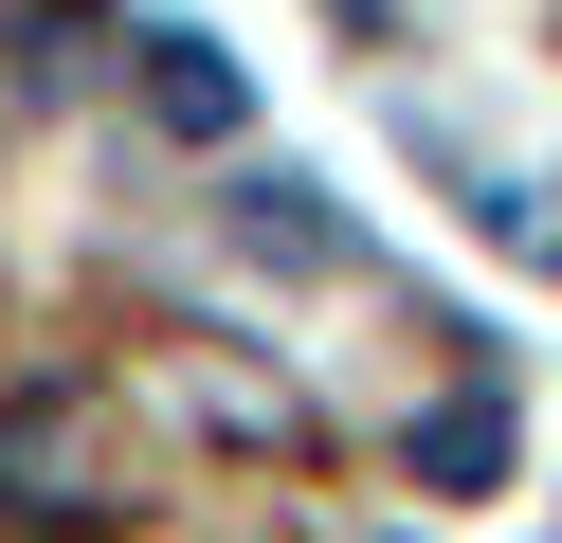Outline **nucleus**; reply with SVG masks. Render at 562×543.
Wrapping results in <instances>:
<instances>
[{
	"label": "nucleus",
	"mask_w": 562,
	"mask_h": 543,
	"mask_svg": "<svg viewBox=\"0 0 562 543\" xmlns=\"http://www.w3.org/2000/svg\"><path fill=\"white\" fill-rule=\"evenodd\" d=\"M0 507H37V525H74V507H110V489H91V398H74V381L0 398Z\"/></svg>",
	"instance_id": "nucleus-1"
},
{
	"label": "nucleus",
	"mask_w": 562,
	"mask_h": 543,
	"mask_svg": "<svg viewBox=\"0 0 562 543\" xmlns=\"http://www.w3.org/2000/svg\"><path fill=\"white\" fill-rule=\"evenodd\" d=\"M400 471H417V489H490V471H508V398H490V381H472V398H436Z\"/></svg>",
	"instance_id": "nucleus-2"
},
{
	"label": "nucleus",
	"mask_w": 562,
	"mask_h": 543,
	"mask_svg": "<svg viewBox=\"0 0 562 543\" xmlns=\"http://www.w3.org/2000/svg\"><path fill=\"white\" fill-rule=\"evenodd\" d=\"M236 253H255V272H345V217L308 200V181H255V200H236Z\"/></svg>",
	"instance_id": "nucleus-3"
},
{
	"label": "nucleus",
	"mask_w": 562,
	"mask_h": 543,
	"mask_svg": "<svg viewBox=\"0 0 562 543\" xmlns=\"http://www.w3.org/2000/svg\"><path fill=\"white\" fill-rule=\"evenodd\" d=\"M146 55H164V72H146V91H164V127H200V145H218V127H236V72H218V36H146Z\"/></svg>",
	"instance_id": "nucleus-4"
},
{
	"label": "nucleus",
	"mask_w": 562,
	"mask_h": 543,
	"mask_svg": "<svg viewBox=\"0 0 562 543\" xmlns=\"http://www.w3.org/2000/svg\"><path fill=\"white\" fill-rule=\"evenodd\" d=\"M345 19H381V0H345Z\"/></svg>",
	"instance_id": "nucleus-5"
}]
</instances>
